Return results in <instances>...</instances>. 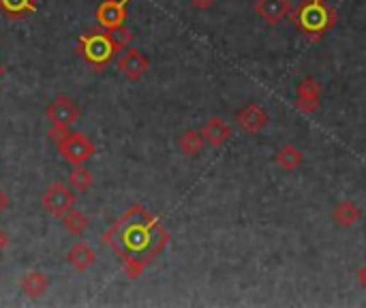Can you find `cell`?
<instances>
[{
  "label": "cell",
  "mask_w": 366,
  "mask_h": 308,
  "mask_svg": "<svg viewBox=\"0 0 366 308\" xmlns=\"http://www.w3.org/2000/svg\"><path fill=\"white\" fill-rule=\"evenodd\" d=\"M103 242L122 261L126 276L139 278L143 270L165 251L170 234L148 208L135 203L112 223L103 234Z\"/></svg>",
  "instance_id": "1"
},
{
  "label": "cell",
  "mask_w": 366,
  "mask_h": 308,
  "mask_svg": "<svg viewBox=\"0 0 366 308\" xmlns=\"http://www.w3.org/2000/svg\"><path fill=\"white\" fill-rule=\"evenodd\" d=\"M289 18L294 26L311 41H321L324 35L332 30L336 24V11L326 0H302L296 9H291Z\"/></svg>",
  "instance_id": "2"
},
{
  "label": "cell",
  "mask_w": 366,
  "mask_h": 308,
  "mask_svg": "<svg viewBox=\"0 0 366 308\" xmlns=\"http://www.w3.org/2000/svg\"><path fill=\"white\" fill-rule=\"evenodd\" d=\"M124 47L114 39V35L110 30H97V32H90V35H84L80 39V56L95 69H105L114 56L118 52H122Z\"/></svg>",
  "instance_id": "3"
},
{
  "label": "cell",
  "mask_w": 366,
  "mask_h": 308,
  "mask_svg": "<svg viewBox=\"0 0 366 308\" xmlns=\"http://www.w3.org/2000/svg\"><path fill=\"white\" fill-rule=\"evenodd\" d=\"M58 154L62 157L64 163H69L71 167L76 165H86L93 157H95V143L88 135L80 133V131H73V133H64L62 139L56 141Z\"/></svg>",
  "instance_id": "4"
},
{
  "label": "cell",
  "mask_w": 366,
  "mask_h": 308,
  "mask_svg": "<svg viewBox=\"0 0 366 308\" xmlns=\"http://www.w3.org/2000/svg\"><path fill=\"white\" fill-rule=\"evenodd\" d=\"M41 206L43 210L54 216V218H62L71 208H76V193L71 191V184H64L60 180L52 182L47 186V191L41 197Z\"/></svg>",
  "instance_id": "5"
},
{
  "label": "cell",
  "mask_w": 366,
  "mask_h": 308,
  "mask_svg": "<svg viewBox=\"0 0 366 308\" xmlns=\"http://www.w3.org/2000/svg\"><path fill=\"white\" fill-rule=\"evenodd\" d=\"M45 116L56 131H69L71 124H76L80 120V107L76 105L71 97L58 95L45 109Z\"/></svg>",
  "instance_id": "6"
},
{
  "label": "cell",
  "mask_w": 366,
  "mask_h": 308,
  "mask_svg": "<svg viewBox=\"0 0 366 308\" xmlns=\"http://www.w3.org/2000/svg\"><path fill=\"white\" fill-rule=\"evenodd\" d=\"M129 3L131 0H105V3H101L97 9V20L101 24V28L114 30V28L124 26Z\"/></svg>",
  "instance_id": "7"
},
{
  "label": "cell",
  "mask_w": 366,
  "mask_h": 308,
  "mask_svg": "<svg viewBox=\"0 0 366 308\" xmlns=\"http://www.w3.org/2000/svg\"><path fill=\"white\" fill-rule=\"evenodd\" d=\"M148 66H150L148 58H146V56H143L139 49H135V47L124 49L122 56L118 58V69H120V73L126 77L129 82L141 80V77L146 75V71H148Z\"/></svg>",
  "instance_id": "8"
},
{
  "label": "cell",
  "mask_w": 366,
  "mask_h": 308,
  "mask_svg": "<svg viewBox=\"0 0 366 308\" xmlns=\"http://www.w3.org/2000/svg\"><path fill=\"white\" fill-rule=\"evenodd\" d=\"M255 11L268 26H276L291 13V3L289 0H257Z\"/></svg>",
  "instance_id": "9"
},
{
  "label": "cell",
  "mask_w": 366,
  "mask_h": 308,
  "mask_svg": "<svg viewBox=\"0 0 366 308\" xmlns=\"http://www.w3.org/2000/svg\"><path fill=\"white\" fill-rule=\"evenodd\" d=\"M236 122L247 133H259L268 124V114L257 103H251L236 114Z\"/></svg>",
  "instance_id": "10"
},
{
  "label": "cell",
  "mask_w": 366,
  "mask_h": 308,
  "mask_svg": "<svg viewBox=\"0 0 366 308\" xmlns=\"http://www.w3.org/2000/svg\"><path fill=\"white\" fill-rule=\"evenodd\" d=\"M201 135H203L206 143H210L212 148H221L232 139V126L221 118H210L203 124Z\"/></svg>",
  "instance_id": "11"
},
{
  "label": "cell",
  "mask_w": 366,
  "mask_h": 308,
  "mask_svg": "<svg viewBox=\"0 0 366 308\" xmlns=\"http://www.w3.org/2000/svg\"><path fill=\"white\" fill-rule=\"evenodd\" d=\"M64 259H66V263H69L73 270L86 272V270H90V268L95 266L97 255H95V251H93L86 242H78V244H73V247L66 251Z\"/></svg>",
  "instance_id": "12"
},
{
  "label": "cell",
  "mask_w": 366,
  "mask_h": 308,
  "mask_svg": "<svg viewBox=\"0 0 366 308\" xmlns=\"http://www.w3.org/2000/svg\"><path fill=\"white\" fill-rule=\"evenodd\" d=\"M319 95H321L319 82H315L313 77H307V80H302L300 86H298V107L302 112H307V114L317 112V107H319Z\"/></svg>",
  "instance_id": "13"
},
{
  "label": "cell",
  "mask_w": 366,
  "mask_h": 308,
  "mask_svg": "<svg viewBox=\"0 0 366 308\" xmlns=\"http://www.w3.org/2000/svg\"><path fill=\"white\" fill-rule=\"evenodd\" d=\"M47 287H49V278L43 272H37V270L26 272L20 280V289L28 297H41L47 291Z\"/></svg>",
  "instance_id": "14"
},
{
  "label": "cell",
  "mask_w": 366,
  "mask_h": 308,
  "mask_svg": "<svg viewBox=\"0 0 366 308\" xmlns=\"http://www.w3.org/2000/svg\"><path fill=\"white\" fill-rule=\"evenodd\" d=\"M62 227H64V231L66 234H71V236H82L84 231L88 229V216L84 214V212H80L78 208H71L62 218Z\"/></svg>",
  "instance_id": "15"
},
{
  "label": "cell",
  "mask_w": 366,
  "mask_h": 308,
  "mask_svg": "<svg viewBox=\"0 0 366 308\" xmlns=\"http://www.w3.org/2000/svg\"><path fill=\"white\" fill-rule=\"evenodd\" d=\"M203 135L201 131H184L180 137H178V150L184 154V157H197L203 150Z\"/></svg>",
  "instance_id": "16"
},
{
  "label": "cell",
  "mask_w": 366,
  "mask_h": 308,
  "mask_svg": "<svg viewBox=\"0 0 366 308\" xmlns=\"http://www.w3.org/2000/svg\"><path fill=\"white\" fill-rule=\"evenodd\" d=\"M302 163H305V154L298 148H294V146H283L276 152V165L283 167V170H287V172L298 170Z\"/></svg>",
  "instance_id": "17"
},
{
  "label": "cell",
  "mask_w": 366,
  "mask_h": 308,
  "mask_svg": "<svg viewBox=\"0 0 366 308\" xmlns=\"http://www.w3.org/2000/svg\"><path fill=\"white\" fill-rule=\"evenodd\" d=\"M332 218L341 225V227H351L362 218L360 208L353 201H341L334 210H332Z\"/></svg>",
  "instance_id": "18"
},
{
  "label": "cell",
  "mask_w": 366,
  "mask_h": 308,
  "mask_svg": "<svg viewBox=\"0 0 366 308\" xmlns=\"http://www.w3.org/2000/svg\"><path fill=\"white\" fill-rule=\"evenodd\" d=\"M69 184H71V189L82 191V193L90 191L93 184H95L93 172L86 165H76V167L71 170V174H69Z\"/></svg>",
  "instance_id": "19"
},
{
  "label": "cell",
  "mask_w": 366,
  "mask_h": 308,
  "mask_svg": "<svg viewBox=\"0 0 366 308\" xmlns=\"http://www.w3.org/2000/svg\"><path fill=\"white\" fill-rule=\"evenodd\" d=\"M0 9L11 18H22L37 9V0H0Z\"/></svg>",
  "instance_id": "20"
},
{
  "label": "cell",
  "mask_w": 366,
  "mask_h": 308,
  "mask_svg": "<svg viewBox=\"0 0 366 308\" xmlns=\"http://www.w3.org/2000/svg\"><path fill=\"white\" fill-rule=\"evenodd\" d=\"M191 5L195 9H199V11H206V9H210L214 5V0H191Z\"/></svg>",
  "instance_id": "21"
},
{
  "label": "cell",
  "mask_w": 366,
  "mask_h": 308,
  "mask_svg": "<svg viewBox=\"0 0 366 308\" xmlns=\"http://www.w3.org/2000/svg\"><path fill=\"white\" fill-rule=\"evenodd\" d=\"M9 244H11V238H9V234L5 229H0V253H3L5 249H9Z\"/></svg>",
  "instance_id": "22"
},
{
  "label": "cell",
  "mask_w": 366,
  "mask_h": 308,
  "mask_svg": "<svg viewBox=\"0 0 366 308\" xmlns=\"http://www.w3.org/2000/svg\"><path fill=\"white\" fill-rule=\"evenodd\" d=\"M7 208H9V197L5 195V191H0V214H3Z\"/></svg>",
  "instance_id": "23"
},
{
  "label": "cell",
  "mask_w": 366,
  "mask_h": 308,
  "mask_svg": "<svg viewBox=\"0 0 366 308\" xmlns=\"http://www.w3.org/2000/svg\"><path fill=\"white\" fill-rule=\"evenodd\" d=\"M360 283H362V285L366 287V266H364V268L360 270Z\"/></svg>",
  "instance_id": "24"
},
{
  "label": "cell",
  "mask_w": 366,
  "mask_h": 308,
  "mask_svg": "<svg viewBox=\"0 0 366 308\" xmlns=\"http://www.w3.org/2000/svg\"><path fill=\"white\" fill-rule=\"evenodd\" d=\"M3 75H5V64L0 62V80H3Z\"/></svg>",
  "instance_id": "25"
}]
</instances>
